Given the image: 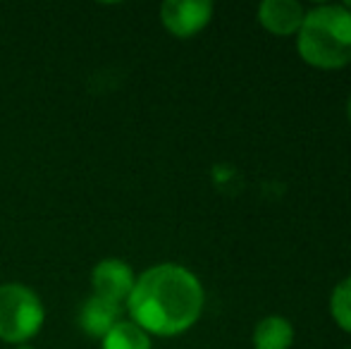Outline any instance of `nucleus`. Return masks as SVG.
Segmentation results:
<instances>
[{
  "label": "nucleus",
  "mask_w": 351,
  "mask_h": 349,
  "mask_svg": "<svg viewBox=\"0 0 351 349\" xmlns=\"http://www.w3.org/2000/svg\"><path fill=\"white\" fill-rule=\"evenodd\" d=\"M125 306L130 321L151 337H177L191 330L204 316L206 289L194 270L165 261L136 275Z\"/></svg>",
  "instance_id": "f257e3e1"
},
{
  "label": "nucleus",
  "mask_w": 351,
  "mask_h": 349,
  "mask_svg": "<svg viewBox=\"0 0 351 349\" xmlns=\"http://www.w3.org/2000/svg\"><path fill=\"white\" fill-rule=\"evenodd\" d=\"M296 53L308 67L323 72L351 65V12L344 3L306 10L296 32Z\"/></svg>",
  "instance_id": "f03ea898"
},
{
  "label": "nucleus",
  "mask_w": 351,
  "mask_h": 349,
  "mask_svg": "<svg viewBox=\"0 0 351 349\" xmlns=\"http://www.w3.org/2000/svg\"><path fill=\"white\" fill-rule=\"evenodd\" d=\"M46 321L43 302L32 287L22 282L0 285V340L10 345H27Z\"/></svg>",
  "instance_id": "7ed1b4c3"
},
{
  "label": "nucleus",
  "mask_w": 351,
  "mask_h": 349,
  "mask_svg": "<svg viewBox=\"0 0 351 349\" xmlns=\"http://www.w3.org/2000/svg\"><path fill=\"white\" fill-rule=\"evenodd\" d=\"M215 5L210 0H165L160 22L175 38H191L210 24Z\"/></svg>",
  "instance_id": "20e7f679"
},
{
  "label": "nucleus",
  "mask_w": 351,
  "mask_h": 349,
  "mask_svg": "<svg viewBox=\"0 0 351 349\" xmlns=\"http://www.w3.org/2000/svg\"><path fill=\"white\" fill-rule=\"evenodd\" d=\"M136 275L132 265L122 258H103L93 265L91 270V287L93 294L101 299H108L112 304L125 306L130 299L132 289H134Z\"/></svg>",
  "instance_id": "39448f33"
},
{
  "label": "nucleus",
  "mask_w": 351,
  "mask_h": 349,
  "mask_svg": "<svg viewBox=\"0 0 351 349\" xmlns=\"http://www.w3.org/2000/svg\"><path fill=\"white\" fill-rule=\"evenodd\" d=\"M306 17V8L296 0H263L256 8L258 24L273 36H296L301 22Z\"/></svg>",
  "instance_id": "423d86ee"
},
{
  "label": "nucleus",
  "mask_w": 351,
  "mask_h": 349,
  "mask_svg": "<svg viewBox=\"0 0 351 349\" xmlns=\"http://www.w3.org/2000/svg\"><path fill=\"white\" fill-rule=\"evenodd\" d=\"M122 321V306L96 294L86 299L79 309V328L93 340H103Z\"/></svg>",
  "instance_id": "0eeeda50"
},
{
  "label": "nucleus",
  "mask_w": 351,
  "mask_h": 349,
  "mask_svg": "<svg viewBox=\"0 0 351 349\" xmlns=\"http://www.w3.org/2000/svg\"><path fill=\"white\" fill-rule=\"evenodd\" d=\"M294 340V323L287 316H280V313L263 316L251 333V347L254 349H291Z\"/></svg>",
  "instance_id": "6e6552de"
},
{
  "label": "nucleus",
  "mask_w": 351,
  "mask_h": 349,
  "mask_svg": "<svg viewBox=\"0 0 351 349\" xmlns=\"http://www.w3.org/2000/svg\"><path fill=\"white\" fill-rule=\"evenodd\" d=\"M103 349H153V342L134 321H120L103 337Z\"/></svg>",
  "instance_id": "1a4fd4ad"
},
{
  "label": "nucleus",
  "mask_w": 351,
  "mask_h": 349,
  "mask_svg": "<svg viewBox=\"0 0 351 349\" xmlns=\"http://www.w3.org/2000/svg\"><path fill=\"white\" fill-rule=\"evenodd\" d=\"M328 309H330V318L335 321V326L351 335V275L339 280L332 287L330 299H328Z\"/></svg>",
  "instance_id": "9d476101"
},
{
  "label": "nucleus",
  "mask_w": 351,
  "mask_h": 349,
  "mask_svg": "<svg viewBox=\"0 0 351 349\" xmlns=\"http://www.w3.org/2000/svg\"><path fill=\"white\" fill-rule=\"evenodd\" d=\"M347 120H349V125H351V93H349V98H347Z\"/></svg>",
  "instance_id": "9b49d317"
},
{
  "label": "nucleus",
  "mask_w": 351,
  "mask_h": 349,
  "mask_svg": "<svg viewBox=\"0 0 351 349\" xmlns=\"http://www.w3.org/2000/svg\"><path fill=\"white\" fill-rule=\"evenodd\" d=\"M344 8H347L349 12H351V0H347V3H344Z\"/></svg>",
  "instance_id": "f8f14e48"
},
{
  "label": "nucleus",
  "mask_w": 351,
  "mask_h": 349,
  "mask_svg": "<svg viewBox=\"0 0 351 349\" xmlns=\"http://www.w3.org/2000/svg\"><path fill=\"white\" fill-rule=\"evenodd\" d=\"M17 349H34V347H29V345H19Z\"/></svg>",
  "instance_id": "ddd939ff"
},
{
  "label": "nucleus",
  "mask_w": 351,
  "mask_h": 349,
  "mask_svg": "<svg viewBox=\"0 0 351 349\" xmlns=\"http://www.w3.org/2000/svg\"><path fill=\"white\" fill-rule=\"evenodd\" d=\"M349 349H351V347H349Z\"/></svg>",
  "instance_id": "4468645a"
}]
</instances>
